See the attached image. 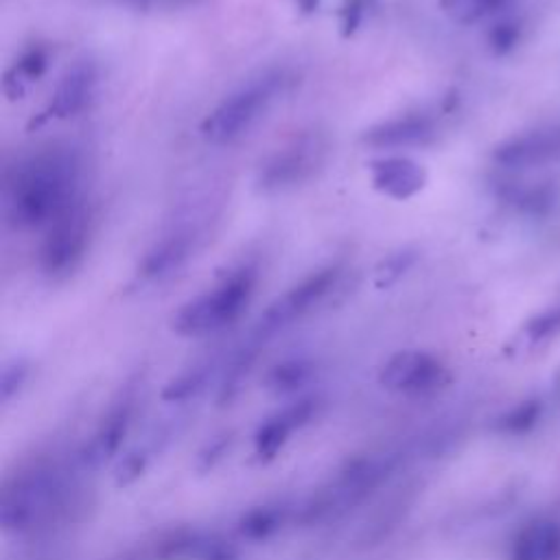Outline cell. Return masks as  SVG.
Segmentation results:
<instances>
[{
  "label": "cell",
  "instance_id": "cell-1",
  "mask_svg": "<svg viewBox=\"0 0 560 560\" xmlns=\"http://www.w3.org/2000/svg\"><path fill=\"white\" fill-rule=\"evenodd\" d=\"M82 155L75 147H47L21 160L5 186V215L18 231L51 226L79 202Z\"/></svg>",
  "mask_w": 560,
  "mask_h": 560
},
{
  "label": "cell",
  "instance_id": "cell-2",
  "mask_svg": "<svg viewBox=\"0 0 560 560\" xmlns=\"http://www.w3.org/2000/svg\"><path fill=\"white\" fill-rule=\"evenodd\" d=\"M259 270L254 263H244L226 274L213 289L184 302L171 320V328L182 337H207L233 326L248 309Z\"/></svg>",
  "mask_w": 560,
  "mask_h": 560
},
{
  "label": "cell",
  "instance_id": "cell-3",
  "mask_svg": "<svg viewBox=\"0 0 560 560\" xmlns=\"http://www.w3.org/2000/svg\"><path fill=\"white\" fill-rule=\"evenodd\" d=\"M289 75L265 71L231 92L202 123V136L213 145H228L248 134L283 97Z\"/></svg>",
  "mask_w": 560,
  "mask_h": 560
},
{
  "label": "cell",
  "instance_id": "cell-4",
  "mask_svg": "<svg viewBox=\"0 0 560 560\" xmlns=\"http://www.w3.org/2000/svg\"><path fill=\"white\" fill-rule=\"evenodd\" d=\"M64 480L53 466H36L5 484L0 495V525L10 534L34 530L60 503Z\"/></svg>",
  "mask_w": 560,
  "mask_h": 560
},
{
  "label": "cell",
  "instance_id": "cell-5",
  "mask_svg": "<svg viewBox=\"0 0 560 560\" xmlns=\"http://www.w3.org/2000/svg\"><path fill=\"white\" fill-rule=\"evenodd\" d=\"M341 278V265H324L309 276H304L298 285L287 289L283 296H278L257 320L250 335L246 337L248 344L263 350L276 335L294 326L298 320H302L307 313H311L339 283Z\"/></svg>",
  "mask_w": 560,
  "mask_h": 560
},
{
  "label": "cell",
  "instance_id": "cell-6",
  "mask_svg": "<svg viewBox=\"0 0 560 560\" xmlns=\"http://www.w3.org/2000/svg\"><path fill=\"white\" fill-rule=\"evenodd\" d=\"M328 142L320 132H307L296 136L261 164L257 175L259 191L274 196L296 189V186L315 175V171L324 164Z\"/></svg>",
  "mask_w": 560,
  "mask_h": 560
},
{
  "label": "cell",
  "instance_id": "cell-7",
  "mask_svg": "<svg viewBox=\"0 0 560 560\" xmlns=\"http://www.w3.org/2000/svg\"><path fill=\"white\" fill-rule=\"evenodd\" d=\"M47 228L40 248V267L49 278L60 281L71 276L88 254L92 213L84 202H77Z\"/></svg>",
  "mask_w": 560,
  "mask_h": 560
},
{
  "label": "cell",
  "instance_id": "cell-8",
  "mask_svg": "<svg viewBox=\"0 0 560 560\" xmlns=\"http://www.w3.org/2000/svg\"><path fill=\"white\" fill-rule=\"evenodd\" d=\"M447 370L438 357L425 350H401L393 354L382 372L379 384L388 393L403 397H425L443 388Z\"/></svg>",
  "mask_w": 560,
  "mask_h": 560
},
{
  "label": "cell",
  "instance_id": "cell-9",
  "mask_svg": "<svg viewBox=\"0 0 560 560\" xmlns=\"http://www.w3.org/2000/svg\"><path fill=\"white\" fill-rule=\"evenodd\" d=\"M200 241H202V231L198 224L171 226L145 252V257L138 265V276L149 283L173 276L196 257Z\"/></svg>",
  "mask_w": 560,
  "mask_h": 560
},
{
  "label": "cell",
  "instance_id": "cell-10",
  "mask_svg": "<svg viewBox=\"0 0 560 560\" xmlns=\"http://www.w3.org/2000/svg\"><path fill=\"white\" fill-rule=\"evenodd\" d=\"M134 412H136V397L132 393L121 395L110 406V410L103 416V421L99 423L97 432L90 436V440L86 443V447L79 453V462L86 471L101 469L105 462H110L119 453L125 436L129 434Z\"/></svg>",
  "mask_w": 560,
  "mask_h": 560
},
{
  "label": "cell",
  "instance_id": "cell-11",
  "mask_svg": "<svg viewBox=\"0 0 560 560\" xmlns=\"http://www.w3.org/2000/svg\"><path fill=\"white\" fill-rule=\"evenodd\" d=\"M320 401L315 397H300L298 401L285 406L274 416H270L254 434V453L261 462L274 460L285 445L289 443L291 434L307 427L313 416L318 414Z\"/></svg>",
  "mask_w": 560,
  "mask_h": 560
},
{
  "label": "cell",
  "instance_id": "cell-12",
  "mask_svg": "<svg viewBox=\"0 0 560 560\" xmlns=\"http://www.w3.org/2000/svg\"><path fill=\"white\" fill-rule=\"evenodd\" d=\"M97 86H99L97 62L90 58L77 60L71 69H66V73L58 82L45 116L60 119V121L77 116L90 105L97 92Z\"/></svg>",
  "mask_w": 560,
  "mask_h": 560
},
{
  "label": "cell",
  "instance_id": "cell-13",
  "mask_svg": "<svg viewBox=\"0 0 560 560\" xmlns=\"http://www.w3.org/2000/svg\"><path fill=\"white\" fill-rule=\"evenodd\" d=\"M370 179L375 189L397 202L419 196L427 184V171L408 155H384L370 160Z\"/></svg>",
  "mask_w": 560,
  "mask_h": 560
},
{
  "label": "cell",
  "instance_id": "cell-14",
  "mask_svg": "<svg viewBox=\"0 0 560 560\" xmlns=\"http://www.w3.org/2000/svg\"><path fill=\"white\" fill-rule=\"evenodd\" d=\"M493 160L506 169H532L560 160V127L532 129L501 142Z\"/></svg>",
  "mask_w": 560,
  "mask_h": 560
},
{
  "label": "cell",
  "instance_id": "cell-15",
  "mask_svg": "<svg viewBox=\"0 0 560 560\" xmlns=\"http://www.w3.org/2000/svg\"><path fill=\"white\" fill-rule=\"evenodd\" d=\"M436 134V123L427 114H403L368 127L361 142L370 149H408L430 145Z\"/></svg>",
  "mask_w": 560,
  "mask_h": 560
},
{
  "label": "cell",
  "instance_id": "cell-16",
  "mask_svg": "<svg viewBox=\"0 0 560 560\" xmlns=\"http://www.w3.org/2000/svg\"><path fill=\"white\" fill-rule=\"evenodd\" d=\"M289 512L291 508L285 501L254 506L248 512H244V517L237 523V532L244 540L265 543L283 530V525L289 521Z\"/></svg>",
  "mask_w": 560,
  "mask_h": 560
},
{
  "label": "cell",
  "instance_id": "cell-17",
  "mask_svg": "<svg viewBox=\"0 0 560 560\" xmlns=\"http://www.w3.org/2000/svg\"><path fill=\"white\" fill-rule=\"evenodd\" d=\"M222 368L224 365L217 359H207V361H200V363H196L191 368L182 370L177 377H173L164 386L162 401H166V403H186V401L196 399L198 395H202L209 388L211 379L217 375V372L222 375Z\"/></svg>",
  "mask_w": 560,
  "mask_h": 560
},
{
  "label": "cell",
  "instance_id": "cell-18",
  "mask_svg": "<svg viewBox=\"0 0 560 560\" xmlns=\"http://www.w3.org/2000/svg\"><path fill=\"white\" fill-rule=\"evenodd\" d=\"M315 377V363L307 357H291L276 363L265 377V388L274 395H294L311 384Z\"/></svg>",
  "mask_w": 560,
  "mask_h": 560
},
{
  "label": "cell",
  "instance_id": "cell-19",
  "mask_svg": "<svg viewBox=\"0 0 560 560\" xmlns=\"http://www.w3.org/2000/svg\"><path fill=\"white\" fill-rule=\"evenodd\" d=\"M558 527L553 523H536L519 534L512 560H551L558 553Z\"/></svg>",
  "mask_w": 560,
  "mask_h": 560
},
{
  "label": "cell",
  "instance_id": "cell-20",
  "mask_svg": "<svg viewBox=\"0 0 560 560\" xmlns=\"http://www.w3.org/2000/svg\"><path fill=\"white\" fill-rule=\"evenodd\" d=\"M47 66H49V51L45 47H32L21 55V60L8 73L5 90L10 92L12 86H16V92L12 97L23 95L29 84L38 82L47 73Z\"/></svg>",
  "mask_w": 560,
  "mask_h": 560
},
{
  "label": "cell",
  "instance_id": "cell-21",
  "mask_svg": "<svg viewBox=\"0 0 560 560\" xmlns=\"http://www.w3.org/2000/svg\"><path fill=\"white\" fill-rule=\"evenodd\" d=\"M512 0H443L445 14L458 25H475L503 12Z\"/></svg>",
  "mask_w": 560,
  "mask_h": 560
},
{
  "label": "cell",
  "instance_id": "cell-22",
  "mask_svg": "<svg viewBox=\"0 0 560 560\" xmlns=\"http://www.w3.org/2000/svg\"><path fill=\"white\" fill-rule=\"evenodd\" d=\"M186 560H241V551L224 536L198 534Z\"/></svg>",
  "mask_w": 560,
  "mask_h": 560
},
{
  "label": "cell",
  "instance_id": "cell-23",
  "mask_svg": "<svg viewBox=\"0 0 560 560\" xmlns=\"http://www.w3.org/2000/svg\"><path fill=\"white\" fill-rule=\"evenodd\" d=\"M155 453L153 447H138V449H132L129 453H125L116 469H114V484L119 488H127L132 486L134 482H138L142 477V473L147 471L149 462H151V456Z\"/></svg>",
  "mask_w": 560,
  "mask_h": 560
},
{
  "label": "cell",
  "instance_id": "cell-24",
  "mask_svg": "<svg viewBox=\"0 0 560 560\" xmlns=\"http://www.w3.org/2000/svg\"><path fill=\"white\" fill-rule=\"evenodd\" d=\"M29 379V361L23 357H16L5 363L3 375H0V401L5 406L12 403L25 388Z\"/></svg>",
  "mask_w": 560,
  "mask_h": 560
},
{
  "label": "cell",
  "instance_id": "cell-25",
  "mask_svg": "<svg viewBox=\"0 0 560 560\" xmlns=\"http://www.w3.org/2000/svg\"><path fill=\"white\" fill-rule=\"evenodd\" d=\"M414 263H416V252L410 250V248H403V250L390 254V257L384 259V263L379 265L375 285H377L379 289L393 287L395 283H399V281L412 270Z\"/></svg>",
  "mask_w": 560,
  "mask_h": 560
},
{
  "label": "cell",
  "instance_id": "cell-26",
  "mask_svg": "<svg viewBox=\"0 0 560 560\" xmlns=\"http://www.w3.org/2000/svg\"><path fill=\"white\" fill-rule=\"evenodd\" d=\"M379 0H341L339 5V29L344 38L354 36L365 18L375 12Z\"/></svg>",
  "mask_w": 560,
  "mask_h": 560
},
{
  "label": "cell",
  "instance_id": "cell-27",
  "mask_svg": "<svg viewBox=\"0 0 560 560\" xmlns=\"http://www.w3.org/2000/svg\"><path fill=\"white\" fill-rule=\"evenodd\" d=\"M521 40V25L517 21H501L488 34V45L495 55H508Z\"/></svg>",
  "mask_w": 560,
  "mask_h": 560
},
{
  "label": "cell",
  "instance_id": "cell-28",
  "mask_svg": "<svg viewBox=\"0 0 560 560\" xmlns=\"http://www.w3.org/2000/svg\"><path fill=\"white\" fill-rule=\"evenodd\" d=\"M536 419H538V406L536 403H523V406L514 408L512 412H508L499 421V430L503 434H523L536 423Z\"/></svg>",
  "mask_w": 560,
  "mask_h": 560
},
{
  "label": "cell",
  "instance_id": "cell-29",
  "mask_svg": "<svg viewBox=\"0 0 560 560\" xmlns=\"http://www.w3.org/2000/svg\"><path fill=\"white\" fill-rule=\"evenodd\" d=\"M231 445H233V436L231 434H222L213 443H209L200 451V456H198V471H202V473L213 471L224 460V456H228Z\"/></svg>",
  "mask_w": 560,
  "mask_h": 560
},
{
  "label": "cell",
  "instance_id": "cell-30",
  "mask_svg": "<svg viewBox=\"0 0 560 560\" xmlns=\"http://www.w3.org/2000/svg\"><path fill=\"white\" fill-rule=\"evenodd\" d=\"M556 331H560V304L543 315H538L532 324H530V335L534 339H540V337H547V335H553Z\"/></svg>",
  "mask_w": 560,
  "mask_h": 560
},
{
  "label": "cell",
  "instance_id": "cell-31",
  "mask_svg": "<svg viewBox=\"0 0 560 560\" xmlns=\"http://www.w3.org/2000/svg\"><path fill=\"white\" fill-rule=\"evenodd\" d=\"M110 3L132 8V10H138V12H153V10L179 8V5L191 3V0H110Z\"/></svg>",
  "mask_w": 560,
  "mask_h": 560
},
{
  "label": "cell",
  "instance_id": "cell-32",
  "mask_svg": "<svg viewBox=\"0 0 560 560\" xmlns=\"http://www.w3.org/2000/svg\"><path fill=\"white\" fill-rule=\"evenodd\" d=\"M296 8H298L302 14L311 16V14H315V12H318L320 0H296Z\"/></svg>",
  "mask_w": 560,
  "mask_h": 560
}]
</instances>
